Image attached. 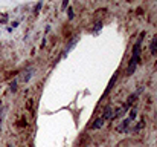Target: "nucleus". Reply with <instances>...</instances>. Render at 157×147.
<instances>
[{"label": "nucleus", "mask_w": 157, "mask_h": 147, "mask_svg": "<svg viewBox=\"0 0 157 147\" xmlns=\"http://www.w3.org/2000/svg\"><path fill=\"white\" fill-rule=\"evenodd\" d=\"M143 35H145V32H142L140 37L137 39V41L134 43L133 57H131V60H130V64H128V68H127V75H133L134 70H136V68H137V64H139V61H140V45H142Z\"/></svg>", "instance_id": "1"}, {"label": "nucleus", "mask_w": 157, "mask_h": 147, "mask_svg": "<svg viewBox=\"0 0 157 147\" xmlns=\"http://www.w3.org/2000/svg\"><path fill=\"white\" fill-rule=\"evenodd\" d=\"M131 123H133L131 119L127 118L125 121H124V123L121 124V126L117 127V130H119V132H122V133H128V132H130V124H131Z\"/></svg>", "instance_id": "2"}, {"label": "nucleus", "mask_w": 157, "mask_h": 147, "mask_svg": "<svg viewBox=\"0 0 157 147\" xmlns=\"http://www.w3.org/2000/svg\"><path fill=\"white\" fill-rule=\"evenodd\" d=\"M104 121H105V119L104 118H98V119H95V121H93V124H91V126H90V129H93V130H96V129H101L102 126H104Z\"/></svg>", "instance_id": "3"}, {"label": "nucleus", "mask_w": 157, "mask_h": 147, "mask_svg": "<svg viewBox=\"0 0 157 147\" xmlns=\"http://www.w3.org/2000/svg\"><path fill=\"white\" fill-rule=\"evenodd\" d=\"M23 74H25L23 75V81H25V83H28V81L31 80V77H32V74H34V68H28Z\"/></svg>", "instance_id": "4"}, {"label": "nucleus", "mask_w": 157, "mask_h": 147, "mask_svg": "<svg viewBox=\"0 0 157 147\" xmlns=\"http://www.w3.org/2000/svg\"><path fill=\"white\" fill-rule=\"evenodd\" d=\"M149 49H151V54H153V55H157V35H154L153 41H151Z\"/></svg>", "instance_id": "5"}, {"label": "nucleus", "mask_w": 157, "mask_h": 147, "mask_svg": "<svg viewBox=\"0 0 157 147\" xmlns=\"http://www.w3.org/2000/svg\"><path fill=\"white\" fill-rule=\"evenodd\" d=\"M102 118H104V119H111V118H113V110H111V107H107V109H105V112H104V115H102Z\"/></svg>", "instance_id": "6"}, {"label": "nucleus", "mask_w": 157, "mask_h": 147, "mask_svg": "<svg viewBox=\"0 0 157 147\" xmlns=\"http://www.w3.org/2000/svg\"><path fill=\"white\" fill-rule=\"evenodd\" d=\"M75 45H76V39H75V40H73V41H72V43H70V45H69L67 48H66V51H64V52H63V57H66V55H67V54L70 52V49H72V48H73Z\"/></svg>", "instance_id": "7"}, {"label": "nucleus", "mask_w": 157, "mask_h": 147, "mask_svg": "<svg viewBox=\"0 0 157 147\" xmlns=\"http://www.w3.org/2000/svg\"><path fill=\"white\" fill-rule=\"evenodd\" d=\"M3 115H5V110L2 104H0V137H2V121H3Z\"/></svg>", "instance_id": "8"}, {"label": "nucleus", "mask_w": 157, "mask_h": 147, "mask_svg": "<svg viewBox=\"0 0 157 147\" xmlns=\"http://www.w3.org/2000/svg\"><path fill=\"white\" fill-rule=\"evenodd\" d=\"M41 6H43V2L40 0L38 3H37V6H35V9H34V14L35 15H38V12H40V9H41Z\"/></svg>", "instance_id": "9"}, {"label": "nucleus", "mask_w": 157, "mask_h": 147, "mask_svg": "<svg viewBox=\"0 0 157 147\" xmlns=\"http://www.w3.org/2000/svg\"><path fill=\"white\" fill-rule=\"evenodd\" d=\"M67 17H69V20L73 19V9H72V6H69V9H67Z\"/></svg>", "instance_id": "10"}, {"label": "nucleus", "mask_w": 157, "mask_h": 147, "mask_svg": "<svg viewBox=\"0 0 157 147\" xmlns=\"http://www.w3.org/2000/svg\"><path fill=\"white\" fill-rule=\"evenodd\" d=\"M11 92H17V81H12V83H11Z\"/></svg>", "instance_id": "11"}, {"label": "nucleus", "mask_w": 157, "mask_h": 147, "mask_svg": "<svg viewBox=\"0 0 157 147\" xmlns=\"http://www.w3.org/2000/svg\"><path fill=\"white\" fill-rule=\"evenodd\" d=\"M67 5H69V0H63V3H61V9H66V8H67Z\"/></svg>", "instance_id": "12"}, {"label": "nucleus", "mask_w": 157, "mask_h": 147, "mask_svg": "<svg viewBox=\"0 0 157 147\" xmlns=\"http://www.w3.org/2000/svg\"><path fill=\"white\" fill-rule=\"evenodd\" d=\"M101 26H102V23H101V21H98V23H96V28H95V31L98 32V31L101 29Z\"/></svg>", "instance_id": "13"}, {"label": "nucleus", "mask_w": 157, "mask_h": 147, "mask_svg": "<svg viewBox=\"0 0 157 147\" xmlns=\"http://www.w3.org/2000/svg\"><path fill=\"white\" fill-rule=\"evenodd\" d=\"M8 147H12V144H9V146H8Z\"/></svg>", "instance_id": "14"}]
</instances>
